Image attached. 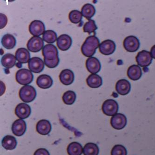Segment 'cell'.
<instances>
[{"label": "cell", "mask_w": 155, "mask_h": 155, "mask_svg": "<svg viewBox=\"0 0 155 155\" xmlns=\"http://www.w3.org/2000/svg\"><path fill=\"white\" fill-rule=\"evenodd\" d=\"M45 64L49 68L57 67L59 64L58 52L55 46L51 44L46 45L42 51Z\"/></svg>", "instance_id": "6da1fadb"}, {"label": "cell", "mask_w": 155, "mask_h": 155, "mask_svg": "<svg viewBox=\"0 0 155 155\" xmlns=\"http://www.w3.org/2000/svg\"><path fill=\"white\" fill-rule=\"evenodd\" d=\"M99 45L98 38L95 35H91L86 39L81 47V51L85 57L91 58L95 54Z\"/></svg>", "instance_id": "7a4b0ae2"}, {"label": "cell", "mask_w": 155, "mask_h": 155, "mask_svg": "<svg viewBox=\"0 0 155 155\" xmlns=\"http://www.w3.org/2000/svg\"><path fill=\"white\" fill-rule=\"evenodd\" d=\"M36 97V90L32 86H24L20 90V98L24 103H31L35 99Z\"/></svg>", "instance_id": "3957f363"}, {"label": "cell", "mask_w": 155, "mask_h": 155, "mask_svg": "<svg viewBox=\"0 0 155 155\" xmlns=\"http://www.w3.org/2000/svg\"><path fill=\"white\" fill-rule=\"evenodd\" d=\"M15 78L17 83L26 85L32 82L34 76L31 71L28 69H21L17 71L15 74Z\"/></svg>", "instance_id": "277c9868"}, {"label": "cell", "mask_w": 155, "mask_h": 155, "mask_svg": "<svg viewBox=\"0 0 155 155\" xmlns=\"http://www.w3.org/2000/svg\"><path fill=\"white\" fill-rule=\"evenodd\" d=\"M118 104L115 100L108 99L102 105V110L104 114L108 116H114L117 113Z\"/></svg>", "instance_id": "5b68a950"}, {"label": "cell", "mask_w": 155, "mask_h": 155, "mask_svg": "<svg viewBox=\"0 0 155 155\" xmlns=\"http://www.w3.org/2000/svg\"><path fill=\"white\" fill-rule=\"evenodd\" d=\"M124 46L127 51L134 52L139 49L140 42L136 36L130 35L128 36L124 41Z\"/></svg>", "instance_id": "8992f818"}, {"label": "cell", "mask_w": 155, "mask_h": 155, "mask_svg": "<svg viewBox=\"0 0 155 155\" xmlns=\"http://www.w3.org/2000/svg\"><path fill=\"white\" fill-rule=\"evenodd\" d=\"M44 42L39 36H33L28 40L27 47L28 51L36 53L43 48Z\"/></svg>", "instance_id": "52a82bcc"}, {"label": "cell", "mask_w": 155, "mask_h": 155, "mask_svg": "<svg viewBox=\"0 0 155 155\" xmlns=\"http://www.w3.org/2000/svg\"><path fill=\"white\" fill-rule=\"evenodd\" d=\"M152 58L150 53L144 50L139 52L136 58L137 64L142 67L149 66L152 63Z\"/></svg>", "instance_id": "ba28073f"}, {"label": "cell", "mask_w": 155, "mask_h": 155, "mask_svg": "<svg viewBox=\"0 0 155 155\" xmlns=\"http://www.w3.org/2000/svg\"><path fill=\"white\" fill-rule=\"evenodd\" d=\"M45 27L42 21L34 20L30 23L29 26V31L34 36H39L45 32Z\"/></svg>", "instance_id": "9c48e42d"}, {"label": "cell", "mask_w": 155, "mask_h": 155, "mask_svg": "<svg viewBox=\"0 0 155 155\" xmlns=\"http://www.w3.org/2000/svg\"><path fill=\"white\" fill-rule=\"evenodd\" d=\"M28 67L31 71L35 73H40L45 68V63L42 59L38 57H34L29 60Z\"/></svg>", "instance_id": "30bf717a"}, {"label": "cell", "mask_w": 155, "mask_h": 155, "mask_svg": "<svg viewBox=\"0 0 155 155\" xmlns=\"http://www.w3.org/2000/svg\"><path fill=\"white\" fill-rule=\"evenodd\" d=\"M127 122V118L124 114L117 113L111 118L110 124L114 129L119 130L125 127Z\"/></svg>", "instance_id": "8fae6325"}, {"label": "cell", "mask_w": 155, "mask_h": 155, "mask_svg": "<svg viewBox=\"0 0 155 155\" xmlns=\"http://www.w3.org/2000/svg\"><path fill=\"white\" fill-rule=\"evenodd\" d=\"M31 113L30 106L25 103L18 104L15 109V115L20 119H26Z\"/></svg>", "instance_id": "7c38bea8"}, {"label": "cell", "mask_w": 155, "mask_h": 155, "mask_svg": "<svg viewBox=\"0 0 155 155\" xmlns=\"http://www.w3.org/2000/svg\"><path fill=\"white\" fill-rule=\"evenodd\" d=\"M116 48V44L113 41L106 40L100 43L99 49L102 54L108 55L114 52Z\"/></svg>", "instance_id": "4fadbf2b"}, {"label": "cell", "mask_w": 155, "mask_h": 155, "mask_svg": "<svg viewBox=\"0 0 155 155\" xmlns=\"http://www.w3.org/2000/svg\"><path fill=\"white\" fill-rule=\"evenodd\" d=\"M86 67L88 71L93 74L97 73L101 69L100 61L98 59L94 57H91L87 60Z\"/></svg>", "instance_id": "5bb4252c"}, {"label": "cell", "mask_w": 155, "mask_h": 155, "mask_svg": "<svg viewBox=\"0 0 155 155\" xmlns=\"http://www.w3.org/2000/svg\"><path fill=\"white\" fill-rule=\"evenodd\" d=\"M26 122L21 119L15 120L12 126V131L15 136L21 137L24 135L26 131Z\"/></svg>", "instance_id": "9a60e30c"}, {"label": "cell", "mask_w": 155, "mask_h": 155, "mask_svg": "<svg viewBox=\"0 0 155 155\" xmlns=\"http://www.w3.org/2000/svg\"><path fill=\"white\" fill-rule=\"evenodd\" d=\"M72 43V40L68 35H61L57 39V46L62 51H68L71 48Z\"/></svg>", "instance_id": "2e32d148"}, {"label": "cell", "mask_w": 155, "mask_h": 155, "mask_svg": "<svg viewBox=\"0 0 155 155\" xmlns=\"http://www.w3.org/2000/svg\"><path fill=\"white\" fill-rule=\"evenodd\" d=\"M116 89L118 93L122 96H125L130 92L131 90V84L126 79H121L116 84Z\"/></svg>", "instance_id": "e0dca14e"}, {"label": "cell", "mask_w": 155, "mask_h": 155, "mask_svg": "<svg viewBox=\"0 0 155 155\" xmlns=\"http://www.w3.org/2000/svg\"><path fill=\"white\" fill-rule=\"evenodd\" d=\"M36 131L41 135H47L51 131L52 126L48 120H41L39 121L36 126Z\"/></svg>", "instance_id": "ac0fdd59"}, {"label": "cell", "mask_w": 155, "mask_h": 155, "mask_svg": "<svg viewBox=\"0 0 155 155\" xmlns=\"http://www.w3.org/2000/svg\"><path fill=\"white\" fill-rule=\"evenodd\" d=\"M74 74L69 69H65L61 71L59 75V79L61 84L65 85H69L73 83Z\"/></svg>", "instance_id": "d6986e66"}, {"label": "cell", "mask_w": 155, "mask_h": 155, "mask_svg": "<svg viewBox=\"0 0 155 155\" xmlns=\"http://www.w3.org/2000/svg\"><path fill=\"white\" fill-rule=\"evenodd\" d=\"M53 84V81L50 76L44 74L38 77L36 79V84L39 88L43 89L51 88Z\"/></svg>", "instance_id": "ffe728a7"}, {"label": "cell", "mask_w": 155, "mask_h": 155, "mask_svg": "<svg viewBox=\"0 0 155 155\" xmlns=\"http://www.w3.org/2000/svg\"><path fill=\"white\" fill-rule=\"evenodd\" d=\"M15 58L19 63L26 64L30 59V53L25 48H18L15 52Z\"/></svg>", "instance_id": "44dd1931"}, {"label": "cell", "mask_w": 155, "mask_h": 155, "mask_svg": "<svg viewBox=\"0 0 155 155\" xmlns=\"http://www.w3.org/2000/svg\"><path fill=\"white\" fill-rule=\"evenodd\" d=\"M17 142L13 136L7 135L3 137L2 141V147L7 150H13L16 148Z\"/></svg>", "instance_id": "7402d4cb"}, {"label": "cell", "mask_w": 155, "mask_h": 155, "mask_svg": "<svg viewBox=\"0 0 155 155\" xmlns=\"http://www.w3.org/2000/svg\"><path fill=\"white\" fill-rule=\"evenodd\" d=\"M127 75L130 79L133 81L138 80L142 77V70L139 66L133 65L129 68Z\"/></svg>", "instance_id": "603a6c76"}, {"label": "cell", "mask_w": 155, "mask_h": 155, "mask_svg": "<svg viewBox=\"0 0 155 155\" xmlns=\"http://www.w3.org/2000/svg\"><path fill=\"white\" fill-rule=\"evenodd\" d=\"M1 43L5 48L11 49L15 46L16 39L13 35L9 34H7L4 35L2 38Z\"/></svg>", "instance_id": "cb8c5ba5"}, {"label": "cell", "mask_w": 155, "mask_h": 155, "mask_svg": "<svg viewBox=\"0 0 155 155\" xmlns=\"http://www.w3.org/2000/svg\"><path fill=\"white\" fill-rule=\"evenodd\" d=\"M87 84L91 88H98L102 86L103 80L102 78L97 74L90 75L86 79Z\"/></svg>", "instance_id": "d4e9b609"}, {"label": "cell", "mask_w": 155, "mask_h": 155, "mask_svg": "<svg viewBox=\"0 0 155 155\" xmlns=\"http://www.w3.org/2000/svg\"><path fill=\"white\" fill-rule=\"evenodd\" d=\"M16 60V58L13 54H6L2 58L1 64L4 67L10 69L15 65Z\"/></svg>", "instance_id": "484cf974"}, {"label": "cell", "mask_w": 155, "mask_h": 155, "mask_svg": "<svg viewBox=\"0 0 155 155\" xmlns=\"http://www.w3.org/2000/svg\"><path fill=\"white\" fill-rule=\"evenodd\" d=\"M83 152L82 145L78 142H72L67 148V152L69 155H81Z\"/></svg>", "instance_id": "4316f807"}, {"label": "cell", "mask_w": 155, "mask_h": 155, "mask_svg": "<svg viewBox=\"0 0 155 155\" xmlns=\"http://www.w3.org/2000/svg\"><path fill=\"white\" fill-rule=\"evenodd\" d=\"M81 13L85 18L87 19H90L95 15L96 9L93 5L90 3H87L82 7Z\"/></svg>", "instance_id": "83f0119b"}, {"label": "cell", "mask_w": 155, "mask_h": 155, "mask_svg": "<svg viewBox=\"0 0 155 155\" xmlns=\"http://www.w3.org/2000/svg\"><path fill=\"white\" fill-rule=\"evenodd\" d=\"M99 149L97 144L92 143H86L83 149L84 155H98Z\"/></svg>", "instance_id": "f1b7e54d"}, {"label": "cell", "mask_w": 155, "mask_h": 155, "mask_svg": "<svg viewBox=\"0 0 155 155\" xmlns=\"http://www.w3.org/2000/svg\"><path fill=\"white\" fill-rule=\"evenodd\" d=\"M77 95L76 93L72 91H67L63 95L62 99L64 103L67 105H72L76 101Z\"/></svg>", "instance_id": "f546056e"}, {"label": "cell", "mask_w": 155, "mask_h": 155, "mask_svg": "<svg viewBox=\"0 0 155 155\" xmlns=\"http://www.w3.org/2000/svg\"><path fill=\"white\" fill-rule=\"evenodd\" d=\"M57 34L54 31L51 30H47L42 35L43 41L48 43H53L58 39Z\"/></svg>", "instance_id": "4dcf8cb0"}, {"label": "cell", "mask_w": 155, "mask_h": 155, "mask_svg": "<svg viewBox=\"0 0 155 155\" xmlns=\"http://www.w3.org/2000/svg\"><path fill=\"white\" fill-rule=\"evenodd\" d=\"M69 20L74 24H78L82 21L83 15L80 11L77 10H73L69 14Z\"/></svg>", "instance_id": "1f68e13d"}, {"label": "cell", "mask_w": 155, "mask_h": 155, "mask_svg": "<svg viewBox=\"0 0 155 155\" xmlns=\"http://www.w3.org/2000/svg\"><path fill=\"white\" fill-rule=\"evenodd\" d=\"M97 29V27L96 25L95 21L93 20H89L88 22L85 23L83 28L84 32L88 33L89 34L94 32Z\"/></svg>", "instance_id": "d6a6232c"}, {"label": "cell", "mask_w": 155, "mask_h": 155, "mask_svg": "<svg viewBox=\"0 0 155 155\" xmlns=\"http://www.w3.org/2000/svg\"><path fill=\"white\" fill-rule=\"evenodd\" d=\"M126 148L121 145H116L113 147L111 152V155H127Z\"/></svg>", "instance_id": "836d02e7"}, {"label": "cell", "mask_w": 155, "mask_h": 155, "mask_svg": "<svg viewBox=\"0 0 155 155\" xmlns=\"http://www.w3.org/2000/svg\"><path fill=\"white\" fill-rule=\"evenodd\" d=\"M1 23H0V28L1 29L4 28L7 24L8 19L6 15L3 14L1 13Z\"/></svg>", "instance_id": "e575fe53"}, {"label": "cell", "mask_w": 155, "mask_h": 155, "mask_svg": "<svg viewBox=\"0 0 155 155\" xmlns=\"http://www.w3.org/2000/svg\"><path fill=\"white\" fill-rule=\"evenodd\" d=\"M34 155H50V154L48 150L45 149L40 148L35 151Z\"/></svg>", "instance_id": "d590c367"}, {"label": "cell", "mask_w": 155, "mask_h": 155, "mask_svg": "<svg viewBox=\"0 0 155 155\" xmlns=\"http://www.w3.org/2000/svg\"><path fill=\"white\" fill-rule=\"evenodd\" d=\"M150 54H151L152 58L155 59V45L151 48Z\"/></svg>", "instance_id": "8d00e7d4"}]
</instances>
